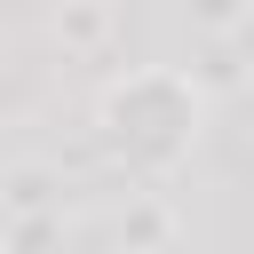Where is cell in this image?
<instances>
[{"instance_id":"1","label":"cell","mask_w":254,"mask_h":254,"mask_svg":"<svg viewBox=\"0 0 254 254\" xmlns=\"http://www.w3.org/2000/svg\"><path fill=\"white\" fill-rule=\"evenodd\" d=\"M0 238H8V222H0Z\"/></svg>"}]
</instances>
